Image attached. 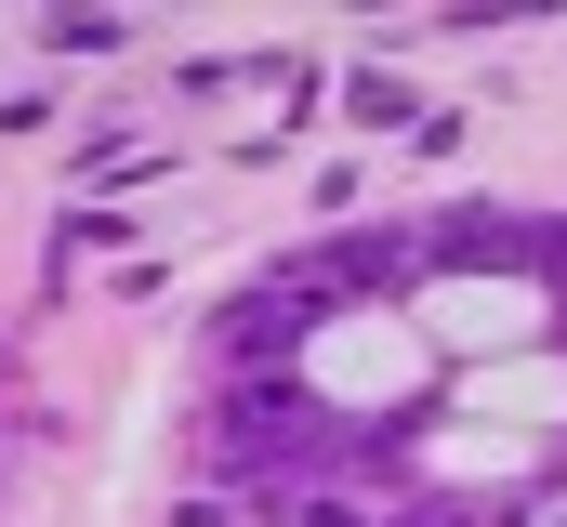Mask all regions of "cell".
Instances as JSON below:
<instances>
[{
    "label": "cell",
    "mask_w": 567,
    "mask_h": 527,
    "mask_svg": "<svg viewBox=\"0 0 567 527\" xmlns=\"http://www.w3.org/2000/svg\"><path fill=\"white\" fill-rule=\"evenodd\" d=\"M303 448H317V395H251L225 435V462H303Z\"/></svg>",
    "instance_id": "obj_1"
},
{
    "label": "cell",
    "mask_w": 567,
    "mask_h": 527,
    "mask_svg": "<svg viewBox=\"0 0 567 527\" xmlns=\"http://www.w3.org/2000/svg\"><path fill=\"white\" fill-rule=\"evenodd\" d=\"M303 290H317V277H278V290H251V303L225 317V343H238V356H265V343H303Z\"/></svg>",
    "instance_id": "obj_2"
}]
</instances>
